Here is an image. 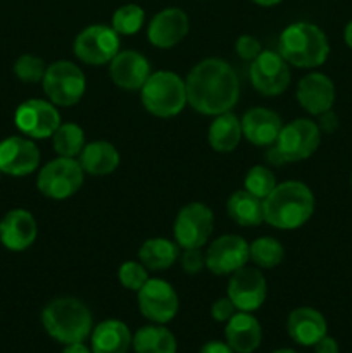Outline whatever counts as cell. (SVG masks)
<instances>
[{
  "label": "cell",
  "mask_w": 352,
  "mask_h": 353,
  "mask_svg": "<svg viewBox=\"0 0 352 353\" xmlns=\"http://www.w3.org/2000/svg\"><path fill=\"white\" fill-rule=\"evenodd\" d=\"M297 100L311 116H320L333 107L335 85L323 72H309L297 85Z\"/></svg>",
  "instance_id": "obj_20"
},
{
  "label": "cell",
  "mask_w": 352,
  "mask_h": 353,
  "mask_svg": "<svg viewBox=\"0 0 352 353\" xmlns=\"http://www.w3.org/2000/svg\"><path fill=\"white\" fill-rule=\"evenodd\" d=\"M320 143L321 130L317 124L306 117H299L282 128L278 140L266 150V159L275 165L306 161L317 150Z\"/></svg>",
  "instance_id": "obj_5"
},
{
  "label": "cell",
  "mask_w": 352,
  "mask_h": 353,
  "mask_svg": "<svg viewBox=\"0 0 352 353\" xmlns=\"http://www.w3.org/2000/svg\"><path fill=\"white\" fill-rule=\"evenodd\" d=\"M40 165V150L28 137H9L0 141V171L23 178Z\"/></svg>",
  "instance_id": "obj_16"
},
{
  "label": "cell",
  "mask_w": 352,
  "mask_h": 353,
  "mask_svg": "<svg viewBox=\"0 0 352 353\" xmlns=\"http://www.w3.org/2000/svg\"><path fill=\"white\" fill-rule=\"evenodd\" d=\"M137 296L141 316L154 324H168L178 314V293L164 279L148 278L137 292Z\"/></svg>",
  "instance_id": "obj_12"
},
{
  "label": "cell",
  "mask_w": 352,
  "mask_h": 353,
  "mask_svg": "<svg viewBox=\"0 0 352 353\" xmlns=\"http://www.w3.org/2000/svg\"><path fill=\"white\" fill-rule=\"evenodd\" d=\"M344 40L347 43L349 48H352V19L345 24V30H344Z\"/></svg>",
  "instance_id": "obj_43"
},
{
  "label": "cell",
  "mask_w": 352,
  "mask_h": 353,
  "mask_svg": "<svg viewBox=\"0 0 352 353\" xmlns=\"http://www.w3.org/2000/svg\"><path fill=\"white\" fill-rule=\"evenodd\" d=\"M121 157L117 148L113 143L104 140L86 143L79 154V164L86 174L107 176L114 172L119 165Z\"/></svg>",
  "instance_id": "obj_25"
},
{
  "label": "cell",
  "mask_w": 352,
  "mask_h": 353,
  "mask_svg": "<svg viewBox=\"0 0 352 353\" xmlns=\"http://www.w3.org/2000/svg\"><path fill=\"white\" fill-rule=\"evenodd\" d=\"M61 353H92L88 347H85L83 343H72V345H66V348Z\"/></svg>",
  "instance_id": "obj_42"
},
{
  "label": "cell",
  "mask_w": 352,
  "mask_h": 353,
  "mask_svg": "<svg viewBox=\"0 0 352 353\" xmlns=\"http://www.w3.org/2000/svg\"><path fill=\"white\" fill-rule=\"evenodd\" d=\"M38 224L26 209H12L0 221V243L10 252H24L35 243Z\"/></svg>",
  "instance_id": "obj_19"
},
{
  "label": "cell",
  "mask_w": 352,
  "mask_h": 353,
  "mask_svg": "<svg viewBox=\"0 0 352 353\" xmlns=\"http://www.w3.org/2000/svg\"><path fill=\"white\" fill-rule=\"evenodd\" d=\"M248 257L257 268L273 269L282 264L285 257V248L276 238L261 236L248 245Z\"/></svg>",
  "instance_id": "obj_31"
},
{
  "label": "cell",
  "mask_w": 352,
  "mask_h": 353,
  "mask_svg": "<svg viewBox=\"0 0 352 353\" xmlns=\"http://www.w3.org/2000/svg\"><path fill=\"white\" fill-rule=\"evenodd\" d=\"M133 343L130 327L119 319H107L97 324L90 334L92 353H128Z\"/></svg>",
  "instance_id": "obj_24"
},
{
  "label": "cell",
  "mask_w": 352,
  "mask_h": 353,
  "mask_svg": "<svg viewBox=\"0 0 352 353\" xmlns=\"http://www.w3.org/2000/svg\"><path fill=\"white\" fill-rule=\"evenodd\" d=\"M226 343L235 353H254L262 341V327L251 312H235L224 326Z\"/></svg>",
  "instance_id": "obj_23"
},
{
  "label": "cell",
  "mask_w": 352,
  "mask_h": 353,
  "mask_svg": "<svg viewBox=\"0 0 352 353\" xmlns=\"http://www.w3.org/2000/svg\"><path fill=\"white\" fill-rule=\"evenodd\" d=\"M251 261L248 243L238 234H223L209 245L206 268L216 276H230Z\"/></svg>",
  "instance_id": "obj_15"
},
{
  "label": "cell",
  "mask_w": 352,
  "mask_h": 353,
  "mask_svg": "<svg viewBox=\"0 0 352 353\" xmlns=\"http://www.w3.org/2000/svg\"><path fill=\"white\" fill-rule=\"evenodd\" d=\"M45 72H47V64L43 59L37 57V55L23 54L14 62V74L23 83H30V85L41 83Z\"/></svg>",
  "instance_id": "obj_34"
},
{
  "label": "cell",
  "mask_w": 352,
  "mask_h": 353,
  "mask_svg": "<svg viewBox=\"0 0 352 353\" xmlns=\"http://www.w3.org/2000/svg\"><path fill=\"white\" fill-rule=\"evenodd\" d=\"M199 353H235L226 341H207Z\"/></svg>",
  "instance_id": "obj_41"
},
{
  "label": "cell",
  "mask_w": 352,
  "mask_h": 353,
  "mask_svg": "<svg viewBox=\"0 0 352 353\" xmlns=\"http://www.w3.org/2000/svg\"><path fill=\"white\" fill-rule=\"evenodd\" d=\"M226 212L230 219L242 228H254L264 223L262 200L247 190H238L228 199Z\"/></svg>",
  "instance_id": "obj_27"
},
{
  "label": "cell",
  "mask_w": 352,
  "mask_h": 353,
  "mask_svg": "<svg viewBox=\"0 0 352 353\" xmlns=\"http://www.w3.org/2000/svg\"><path fill=\"white\" fill-rule=\"evenodd\" d=\"M214 230V214L206 203L192 202L186 203L176 214L175 240L179 248H202L209 240Z\"/></svg>",
  "instance_id": "obj_9"
},
{
  "label": "cell",
  "mask_w": 352,
  "mask_h": 353,
  "mask_svg": "<svg viewBox=\"0 0 352 353\" xmlns=\"http://www.w3.org/2000/svg\"><path fill=\"white\" fill-rule=\"evenodd\" d=\"M289 65L280 52L262 50L248 68L252 86L264 97L282 95L290 85Z\"/></svg>",
  "instance_id": "obj_13"
},
{
  "label": "cell",
  "mask_w": 352,
  "mask_h": 353,
  "mask_svg": "<svg viewBox=\"0 0 352 353\" xmlns=\"http://www.w3.org/2000/svg\"><path fill=\"white\" fill-rule=\"evenodd\" d=\"M150 74V62L137 50H119L109 62V76L113 83L128 92L140 90Z\"/></svg>",
  "instance_id": "obj_18"
},
{
  "label": "cell",
  "mask_w": 352,
  "mask_h": 353,
  "mask_svg": "<svg viewBox=\"0 0 352 353\" xmlns=\"http://www.w3.org/2000/svg\"><path fill=\"white\" fill-rule=\"evenodd\" d=\"M314 203L316 200L306 183H280L262 200L264 223L276 230H297L313 217Z\"/></svg>",
  "instance_id": "obj_2"
},
{
  "label": "cell",
  "mask_w": 352,
  "mask_h": 353,
  "mask_svg": "<svg viewBox=\"0 0 352 353\" xmlns=\"http://www.w3.org/2000/svg\"><path fill=\"white\" fill-rule=\"evenodd\" d=\"M351 188H352V174H351Z\"/></svg>",
  "instance_id": "obj_46"
},
{
  "label": "cell",
  "mask_w": 352,
  "mask_h": 353,
  "mask_svg": "<svg viewBox=\"0 0 352 353\" xmlns=\"http://www.w3.org/2000/svg\"><path fill=\"white\" fill-rule=\"evenodd\" d=\"M242 133L255 147H271L282 131V117L266 107H252L242 116Z\"/></svg>",
  "instance_id": "obj_21"
},
{
  "label": "cell",
  "mask_w": 352,
  "mask_h": 353,
  "mask_svg": "<svg viewBox=\"0 0 352 353\" xmlns=\"http://www.w3.org/2000/svg\"><path fill=\"white\" fill-rule=\"evenodd\" d=\"M0 174H2V171H0Z\"/></svg>",
  "instance_id": "obj_47"
},
{
  "label": "cell",
  "mask_w": 352,
  "mask_h": 353,
  "mask_svg": "<svg viewBox=\"0 0 352 353\" xmlns=\"http://www.w3.org/2000/svg\"><path fill=\"white\" fill-rule=\"evenodd\" d=\"M148 269L141 262L126 261L117 269V279L121 286H124L130 292H138L148 279Z\"/></svg>",
  "instance_id": "obj_35"
},
{
  "label": "cell",
  "mask_w": 352,
  "mask_h": 353,
  "mask_svg": "<svg viewBox=\"0 0 352 353\" xmlns=\"http://www.w3.org/2000/svg\"><path fill=\"white\" fill-rule=\"evenodd\" d=\"M52 145L59 157L76 159L85 148V131L75 123H61L52 134Z\"/></svg>",
  "instance_id": "obj_30"
},
{
  "label": "cell",
  "mask_w": 352,
  "mask_h": 353,
  "mask_svg": "<svg viewBox=\"0 0 352 353\" xmlns=\"http://www.w3.org/2000/svg\"><path fill=\"white\" fill-rule=\"evenodd\" d=\"M286 333L302 347H314L324 334H328V324L323 314L313 307H297L289 314Z\"/></svg>",
  "instance_id": "obj_22"
},
{
  "label": "cell",
  "mask_w": 352,
  "mask_h": 353,
  "mask_svg": "<svg viewBox=\"0 0 352 353\" xmlns=\"http://www.w3.org/2000/svg\"><path fill=\"white\" fill-rule=\"evenodd\" d=\"M85 181V171L76 159L57 157L40 169L37 188L52 200H66L79 192Z\"/></svg>",
  "instance_id": "obj_7"
},
{
  "label": "cell",
  "mask_w": 352,
  "mask_h": 353,
  "mask_svg": "<svg viewBox=\"0 0 352 353\" xmlns=\"http://www.w3.org/2000/svg\"><path fill=\"white\" fill-rule=\"evenodd\" d=\"M237 312V307L233 305L228 296H223V299H217L216 302L211 307V317H213L216 323H226L233 314Z\"/></svg>",
  "instance_id": "obj_38"
},
{
  "label": "cell",
  "mask_w": 352,
  "mask_h": 353,
  "mask_svg": "<svg viewBox=\"0 0 352 353\" xmlns=\"http://www.w3.org/2000/svg\"><path fill=\"white\" fill-rule=\"evenodd\" d=\"M186 102L204 116H219L233 109L240 97L237 72L223 59L209 57L193 65L185 79Z\"/></svg>",
  "instance_id": "obj_1"
},
{
  "label": "cell",
  "mask_w": 352,
  "mask_h": 353,
  "mask_svg": "<svg viewBox=\"0 0 352 353\" xmlns=\"http://www.w3.org/2000/svg\"><path fill=\"white\" fill-rule=\"evenodd\" d=\"M278 52L290 65L313 69L326 62L330 55V43L320 26L300 21L282 31Z\"/></svg>",
  "instance_id": "obj_4"
},
{
  "label": "cell",
  "mask_w": 352,
  "mask_h": 353,
  "mask_svg": "<svg viewBox=\"0 0 352 353\" xmlns=\"http://www.w3.org/2000/svg\"><path fill=\"white\" fill-rule=\"evenodd\" d=\"M316 124L321 131H324V133L330 134L338 128V116L330 109V110H326V112H323L317 116Z\"/></svg>",
  "instance_id": "obj_39"
},
{
  "label": "cell",
  "mask_w": 352,
  "mask_h": 353,
  "mask_svg": "<svg viewBox=\"0 0 352 353\" xmlns=\"http://www.w3.org/2000/svg\"><path fill=\"white\" fill-rule=\"evenodd\" d=\"M140 97L145 110L162 119L178 116L188 103L185 79L171 71L152 72L140 88Z\"/></svg>",
  "instance_id": "obj_6"
},
{
  "label": "cell",
  "mask_w": 352,
  "mask_h": 353,
  "mask_svg": "<svg viewBox=\"0 0 352 353\" xmlns=\"http://www.w3.org/2000/svg\"><path fill=\"white\" fill-rule=\"evenodd\" d=\"M43 92L57 107H72L81 100L86 90V79L79 65L69 61H57L47 65L43 76Z\"/></svg>",
  "instance_id": "obj_8"
},
{
  "label": "cell",
  "mask_w": 352,
  "mask_h": 353,
  "mask_svg": "<svg viewBox=\"0 0 352 353\" xmlns=\"http://www.w3.org/2000/svg\"><path fill=\"white\" fill-rule=\"evenodd\" d=\"M242 137V123L231 110L214 116L211 123L209 131H207V140L213 150L219 154H230L240 143Z\"/></svg>",
  "instance_id": "obj_26"
},
{
  "label": "cell",
  "mask_w": 352,
  "mask_h": 353,
  "mask_svg": "<svg viewBox=\"0 0 352 353\" xmlns=\"http://www.w3.org/2000/svg\"><path fill=\"white\" fill-rule=\"evenodd\" d=\"M179 262H182V268L186 274L195 276L206 268V254H202L200 248H186V250H183Z\"/></svg>",
  "instance_id": "obj_36"
},
{
  "label": "cell",
  "mask_w": 352,
  "mask_h": 353,
  "mask_svg": "<svg viewBox=\"0 0 352 353\" xmlns=\"http://www.w3.org/2000/svg\"><path fill=\"white\" fill-rule=\"evenodd\" d=\"M138 259L148 271H164L179 259V247L166 238H150L141 243Z\"/></svg>",
  "instance_id": "obj_29"
},
{
  "label": "cell",
  "mask_w": 352,
  "mask_h": 353,
  "mask_svg": "<svg viewBox=\"0 0 352 353\" xmlns=\"http://www.w3.org/2000/svg\"><path fill=\"white\" fill-rule=\"evenodd\" d=\"M276 185L278 183H276L275 174L266 165H254L248 169L247 176H245V190L261 200H264L275 190Z\"/></svg>",
  "instance_id": "obj_33"
},
{
  "label": "cell",
  "mask_w": 352,
  "mask_h": 353,
  "mask_svg": "<svg viewBox=\"0 0 352 353\" xmlns=\"http://www.w3.org/2000/svg\"><path fill=\"white\" fill-rule=\"evenodd\" d=\"M119 45V34L113 30V26L92 24L76 37L72 50L83 64L104 65L116 57Z\"/></svg>",
  "instance_id": "obj_10"
},
{
  "label": "cell",
  "mask_w": 352,
  "mask_h": 353,
  "mask_svg": "<svg viewBox=\"0 0 352 353\" xmlns=\"http://www.w3.org/2000/svg\"><path fill=\"white\" fill-rule=\"evenodd\" d=\"M135 353H176L178 341L164 324H148L133 334Z\"/></svg>",
  "instance_id": "obj_28"
},
{
  "label": "cell",
  "mask_w": 352,
  "mask_h": 353,
  "mask_svg": "<svg viewBox=\"0 0 352 353\" xmlns=\"http://www.w3.org/2000/svg\"><path fill=\"white\" fill-rule=\"evenodd\" d=\"M190 21L185 10L168 7L155 14L147 28V38L154 47L173 48L188 34Z\"/></svg>",
  "instance_id": "obj_17"
},
{
  "label": "cell",
  "mask_w": 352,
  "mask_h": 353,
  "mask_svg": "<svg viewBox=\"0 0 352 353\" xmlns=\"http://www.w3.org/2000/svg\"><path fill=\"white\" fill-rule=\"evenodd\" d=\"M16 128L31 140H45L52 138L61 126V114L50 100L30 99L19 103L14 114Z\"/></svg>",
  "instance_id": "obj_11"
},
{
  "label": "cell",
  "mask_w": 352,
  "mask_h": 353,
  "mask_svg": "<svg viewBox=\"0 0 352 353\" xmlns=\"http://www.w3.org/2000/svg\"><path fill=\"white\" fill-rule=\"evenodd\" d=\"M145 23V10L137 3H126L113 14V30L117 34H135Z\"/></svg>",
  "instance_id": "obj_32"
},
{
  "label": "cell",
  "mask_w": 352,
  "mask_h": 353,
  "mask_svg": "<svg viewBox=\"0 0 352 353\" xmlns=\"http://www.w3.org/2000/svg\"><path fill=\"white\" fill-rule=\"evenodd\" d=\"M273 353H299V352L292 350V348H280V350H275Z\"/></svg>",
  "instance_id": "obj_45"
},
{
  "label": "cell",
  "mask_w": 352,
  "mask_h": 353,
  "mask_svg": "<svg viewBox=\"0 0 352 353\" xmlns=\"http://www.w3.org/2000/svg\"><path fill=\"white\" fill-rule=\"evenodd\" d=\"M254 3H257V6L261 7H273V6H278L280 2H283V0H252Z\"/></svg>",
  "instance_id": "obj_44"
},
{
  "label": "cell",
  "mask_w": 352,
  "mask_h": 353,
  "mask_svg": "<svg viewBox=\"0 0 352 353\" xmlns=\"http://www.w3.org/2000/svg\"><path fill=\"white\" fill-rule=\"evenodd\" d=\"M314 352L316 353H338L340 352V348H338V343L335 338L324 334V336L321 338L316 345H314Z\"/></svg>",
  "instance_id": "obj_40"
},
{
  "label": "cell",
  "mask_w": 352,
  "mask_h": 353,
  "mask_svg": "<svg viewBox=\"0 0 352 353\" xmlns=\"http://www.w3.org/2000/svg\"><path fill=\"white\" fill-rule=\"evenodd\" d=\"M226 296L233 302L237 310L254 312V310L261 309L262 303L266 302L268 283H266L262 272H259V269L244 265L233 274H230Z\"/></svg>",
  "instance_id": "obj_14"
},
{
  "label": "cell",
  "mask_w": 352,
  "mask_h": 353,
  "mask_svg": "<svg viewBox=\"0 0 352 353\" xmlns=\"http://www.w3.org/2000/svg\"><path fill=\"white\" fill-rule=\"evenodd\" d=\"M41 326L59 343H83L92 334L93 316L81 300L61 296L41 310Z\"/></svg>",
  "instance_id": "obj_3"
},
{
  "label": "cell",
  "mask_w": 352,
  "mask_h": 353,
  "mask_svg": "<svg viewBox=\"0 0 352 353\" xmlns=\"http://www.w3.org/2000/svg\"><path fill=\"white\" fill-rule=\"evenodd\" d=\"M235 50H237L238 57H240L242 61L252 62L259 54H261L262 47L261 41L255 37H252V34H242L237 40V43H235Z\"/></svg>",
  "instance_id": "obj_37"
}]
</instances>
